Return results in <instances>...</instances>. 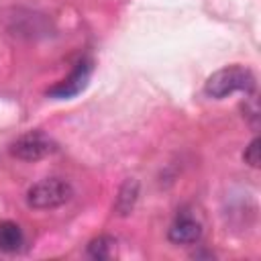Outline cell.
I'll return each mask as SVG.
<instances>
[{"mask_svg": "<svg viewBox=\"0 0 261 261\" xmlns=\"http://www.w3.org/2000/svg\"><path fill=\"white\" fill-rule=\"evenodd\" d=\"M167 239L173 245H194L202 239V224L190 212H179L167 228Z\"/></svg>", "mask_w": 261, "mask_h": 261, "instance_id": "obj_5", "label": "cell"}, {"mask_svg": "<svg viewBox=\"0 0 261 261\" xmlns=\"http://www.w3.org/2000/svg\"><path fill=\"white\" fill-rule=\"evenodd\" d=\"M24 245L22 228L12 220L0 222V251L2 253H16Z\"/></svg>", "mask_w": 261, "mask_h": 261, "instance_id": "obj_7", "label": "cell"}, {"mask_svg": "<svg viewBox=\"0 0 261 261\" xmlns=\"http://www.w3.org/2000/svg\"><path fill=\"white\" fill-rule=\"evenodd\" d=\"M255 88H257V80H255L253 71L243 65H226V67L214 71L204 84L206 96L216 98V100L226 98L232 92L253 94Z\"/></svg>", "mask_w": 261, "mask_h": 261, "instance_id": "obj_1", "label": "cell"}, {"mask_svg": "<svg viewBox=\"0 0 261 261\" xmlns=\"http://www.w3.org/2000/svg\"><path fill=\"white\" fill-rule=\"evenodd\" d=\"M261 141H259V137H255L251 143H249V147L245 149V153H243V159H245V163L247 165H251V167H259V161H261V155H259V151H261Z\"/></svg>", "mask_w": 261, "mask_h": 261, "instance_id": "obj_9", "label": "cell"}, {"mask_svg": "<svg viewBox=\"0 0 261 261\" xmlns=\"http://www.w3.org/2000/svg\"><path fill=\"white\" fill-rule=\"evenodd\" d=\"M92 67H94L92 59L90 57H82L65 80L57 82L55 86H51L47 90V96L55 98V100H67V98L77 96L80 92L86 90V86L90 82V75H92Z\"/></svg>", "mask_w": 261, "mask_h": 261, "instance_id": "obj_4", "label": "cell"}, {"mask_svg": "<svg viewBox=\"0 0 261 261\" xmlns=\"http://www.w3.org/2000/svg\"><path fill=\"white\" fill-rule=\"evenodd\" d=\"M139 192H141V186L135 177H128L122 181V186L118 188V194L114 198V212L118 216H128L139 200Z\"/></svg>", "mask_w": 261, "mask_h": 261, "instance_id": "obj_6", "label": "cell"}, {"mask_svg": "<svg viewBox=\"0 0 261 261\" xmlns=\"http://www.w3.org/2000/svg\"><path fill=\"white\" fill-rule=\"evenodd\" d=\"M73 196V188L63 177H45L27 190V204L35 210H51L67 204Z\"/></svg>", "mask_w": 261, "mask_h": 261, "instance_id": "obj_2", "label": "cell"}, {"mask_svg": "<svg viewBox=\"0 0 261 261\" xmlns=\"http://www.w3.org/2000/svg\"><path fill=\"white\" fill-rule=\"evenodd\" d=\"M10 155L20 161H39L57 151V143L43 130H29L10 145Z\"/></svg>", "mask_w": 261, "mask_h": 261, "instance_id": "obj_3", "label": "cell"}, {"mask_svg": "<svg viewBox=\"0 0 261 261\" xmlns=\"http://www.w3.org/2000/svg\"><path fill=\"white\" fill-rule=\"evenodd\" d=\"M88 255L92 259H98V261L112 259L116 255V239H112L108 234H100V237L92 239L88 243Z\"/></svg>", "mask_w": 261, "mask_h": 261, "instance_id": "obj_8", "label": "cell"}]
</instances>
